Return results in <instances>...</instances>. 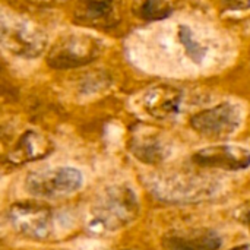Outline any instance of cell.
Masks as SVG:
<instances>
[{"instance_id": "obj_1", "label": "cell", "mask_w": 250, "mask_h": 250, "mask_svg": "<svg viewBox=\"0 0 250 250\" xmlns=\"http://www.w3.org/2000/svg\"><path fill=\"white\" fill-rule=\"evenodd\" d=\"M141 211L135 190L127 185L107 188L91 205L86 229L91 234H108L132 224Z\"/></svg>"}, {"instance_id": "obj_2", "label": "cell", "mask_w": 250, "mask_h": 250, "mask_svg": "<svg viewBox=\"0 0 250 250\" xmlns=\"http://www.w3.org/2000/svg\"><path fill=\"white\" fill-rule=\"evenodd\" d=\"M105 42L91 34L72 32L62 35L47 53V64L66 70L89 64L103 54Z\"/></svg>"}, {"instance_id": "obj_3", "label": "cell", "mask_w": 250, "mask_h": 250, "mask_svg": "<svg viewBox=\"0 0 250 250\" xmlns=\"http://www.w3.org/2000/svg\"><path fill=\"white\" fill-rule=\"evenodd\" d=\"M1 45L6 51L22 59H35L41 56L47 47L45 32L34 22L19 18L1 15Z\"/></svg>"}, {"instance_id": "obj_4", "label": "cell", "mask_w": 250, "mask_h": 250, "mask_svg": "<svg viewBox=\"0 0 250 250\" xmlns=\"http://www.w3.org/2000/svg\"><path fill=\"white\" fill-rule=\"evenodd\" d=\"M83 185L82 173L75 167H48L35 170L25 180V190L38 199H59L76 193Z\"/></svg>"}, {"instance_id": "obj_5", "label": "cell", "mask_w": 250, "mask_h": 250, "mask_svg": "<svg viewBox=\"0 0 250 250\" xmlns=\"http://www.w3.org/2000/svg\"><path fill=\"white\" fill-rule=\"evenodd\" d=\"M10 227L21 236L44 242L54 233V215L50 207L40 202H18L6 212Z\"/></svg>"}, {"instance_id": "obj_6", "label": "cell", "mask_w": 250, "mask_h": 250, "mask_svg": "<svg viewBox=\"0 0 250 250\" xmlns=\"http://www.w3.org/2000/svg\"><path fill=\"white\" fill-rule=\"evenodd\" d=\"M243 123V110L234 103H221L196 113L190 126L199 135L209 139H226L233 136Z\"/></svg>"}, {"instance_id": "obj_7", "label": "cell", "mask_w": 250, "mask_h": 250, "mask_svg": "<svg viewBox=\"0 0 250 250\" xmlns=\"http://www.w3.org/2000/svg\"><path fill=\"white\" fill-rule=\"evenodd\" d=\"M218 185L196 174H173L158 180L152 192L168 202H198L215 195Z\"/></svg>"}, {"instance_id": "obj_8", "label": "cell", "mask_w": 250, "mask_h": 250, "mask_svg": "<svg viewBox=\"0 0 250 250\" xmlns=\"http://www.w3.org/2000/svg\"><path fill=\"white\" fill-rule=\"evenodd\" d=\"M192 161L202 168L242 171L250 167V149L234 144H218L198 149Z\"/></svg>"}, {"instance_id": "obj_9", "label": "cell", "mask_w": 250, "mask_h": 250, "mask_svg": "<svg viewBox=\"0 0 250 250\" xmlns=\"http://www.w3.org/2000/svg\"><path fill=\"white\" fill-rule=\"evenodd\" d=\"M132 155L148 166H157L167 161L171 155L170 141L155 127L139 126L132 132L129 139Z\"/></svg>"}, {"instance_id": "obj_10", "label": "cell", "mask_w": 250, "mask_h": 250, "mask_svg": "<svg viewBox=\"0 0 250 250\" xmlns=\"http://www.w3.org/2000/svg\"><path fill=\"white\" fill-rule=\"evenodd\" d=\"M182 101L183 94L179 88L171 85H155L144 92L141 107L148 116L157 120H166L179 114Z\"/></svg>"}, {"instance_id": "obj_11", "label": "cell", "mask_w": 250, "mask_h": 250, "mask_svg": "<svg viewBox=\"0 0 250 250\" xmlns=\"http://www.w3.org/2000/svg\"><path fill=\"white\" fill-rule=\"evenodd\" d=\"M161 245L163 250H220L223 239L209 229H190L167 233Z\"/></svg>"}, {"instance_id": "obj_12", "label": "cell", "mask_w": 250, "mask_h": 250, "mask_svg": "<svg viewBox=\"0 0 250 250\" xmlns=\"http://www.w3.org/2000/svg\"><path fill=\"white\" fill-rule=\"evenodd\" d=\"M53 149L54 145L48 136L38 130L28 129L7 154V161L12 166H22L45 158Z\"/></svg>"}, {"instance_id": "obj_13", "label": "cell", "mask_w": 250, "mask_h": 250, "mask_svg": "<svg viewBox=\"0 0 250 250\" xmlns=\"http://www.w3.org/2000/svg\"><path fill=\"white\" fill-rule=\"evenodd\" d=\"M114 6L108 1H86L79 4L75 12V19L85 25L108 26L114 25Z\"/></svg>"}, {"instance_id": "obj_14", "label": "cell", "mask_w": 250, "mask_h": 250, "mask_svg": "<svg viewBox=\"0 0 250 250\" xmlns=\"http://www.w3.org/2000/svg\"><path fill=\"white\" fill-rule=\"evenodd\" d=\"M177 38L180 41V44L183 45L186 56L196 64H201L205 57H207V47L205 44L196 37V34L192 31L190 26L188 25H180L179 31H177Z\"/></svg>"}, {"instance_id": "obj_15", "label": "cell", "mask_w": 250, "mask_h": 250, "mask_svg": "<svg viewBox=\"0 0 250 250\" xmlns=\"http://www.w3.org/2000/svg\"><path fill=\"white\" fill-rule=\"evenodd\" d=\"M138 13L145 21H161L173 13V4L168 1H144L138 7Z\"/></svg>"}, {"instance_id": "obj_16", "label": "cell", "mask_w": 250, "mask_h": 250, "mask_svg": "<svg viewBox=\"0 0 250 250\" xmlns=\"http://www.w3.org/2000/svg\"><path fill=\"white\" fill-rule=\"evenodd\" d=\"M233 217H234V220H236L239 224H242V226L250 229V201L243 202L242 205H239V207L234 209Z\"/></svg>"}, {"instance_id": "obj_17", "label": "cell", "mask_w": 250, "mask_h": 250, "mask_svg": "<svg viewBox=\"0 0 250 250\" xmlns=\"http://www.w3.org/2000/svg\"><path fill=\"white\" fill-rule=\"evenodd\" d=\"M230 250H250V245H240V246H236Z\"/></svg>"}]
</instances>
